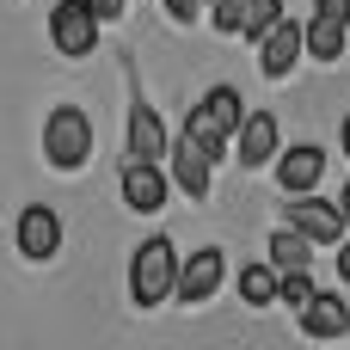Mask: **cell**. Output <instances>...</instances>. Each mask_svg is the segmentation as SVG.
I'll return each mask as SVG.
<instances>
[{"instance_id": "cell-2", "label": "cell", "mask_w": 350, "mask_h": 350, "mask_svg": "<svg viewBox=\"0 0 350 350\" xmlns=\"http://www.w3.org/2000/svg\"><path fill=\"white\" fill-rule=\"evenodd\" d=\"M43 160L55 172H80L92 160V117L80 105H55L43 117Z\"/></svg>"}, {"instance_id": "cell-26", "label": "cell", "mask_w": 350, "mask_h": 350, "mask_svg": "<svg viewBox=\"0 0 350 350\" xmlns=\"http://www.w3.org/2000/svg\"><path fill=\"white\" fill-rule=\"evenodd\" d=\"M209 6H215V0H209Z\"/></svg>"}, {"instance_id": "cell-21", "label": "cell", "mask_w": 350, "mask_h": 350, "mask_svg": "<svg viewBox=\"0 0 350 350\" xmlns=\"http://www.w3.org/2000/svg\"><path fill=\"white\" fill-rule=\"evenodd\" d=\"M197 6H203V0H166V18H172V25H191Z\"/></svg>"}, {"instance_id": "cell-18", "label": "cell", "mask_w": 350, "mask_h": 350, "mask_svg": "<svg viewBox=\"0 0 350 350\" xmlns=\"http://www.w3.org/2000/svg\"><path fill=\"white\" fill-rule=\"evenodd\" d=\"M277 18H289V12H283V0H240V37L265 43V31H271Z\"/></svg>"}, {"instance_id": "cell-19", "label": "cell", "mask_w": 350, "mask_h": 350, "mask_svg": "<svg viewBox=\"0 0 350 350\" xmlns=\"http://www.w3.org/2000/svg\"><path fill=\"white\" fill-rule=\"evenodd\" d=\"M320 289H314V277L308 271H283V289H277V301H289V308H308Z\"/></svg>"}, {"instance_id": "cell-11", "label": "cell", "mask_w": 350, "mask_h": 350, "mask_svg": "<svg viewBox=\"0 0 350 350\" xmlns=\"http://www.w3.org/2000/svg\"><path fill=\"white\" fill-rule=\"evenodd\" d=\"M221 283H228V258H221V246H203V252H191V258L178 265V301H209Z\"/></svg>"}, {"instance_id": "cell-12", "label": "cell", "mask_w": 350, "mask_h": 350, "mask_svg": "<svg viewBox=\"0 0 350 350\" xmlns=\"http://www.w3.org/2000/svg\"><path fill=\"white\" fill-rule=\"evenodd\" d=\"M320 178H326V148H314V142H301V148H289V154L277 160V185H283V197L314 191Z\"/></svg>"}, {"instance_id": "cell-7", "label": "cell", "mask_w": 350, "mask_h": 350, "mask_svg": "<svg viewBox=\"0 0 350 350\" xmlns=\"http://www.w3.org/2000/svg\"><path fill=\"white\" fill-rule=\"evenodd\" d=\"M350 37V0H320L314 18H308V55L314 62H338Z\"/></svg>"}, {"instance_id": "cell-3", "label": "cell", "mask_w": 350, "mask_h": 350, "mask_svg": "<svg viewBox=\"0 0 350 350\" xmlns=\"http://www.w3.org/2000/svg\"><path fill=\"white\" fill-rule=\"evenodd\" d=\"M240 105H246V98H240L234 86H209V92H203V98L191 105L185 129H191L197 142H209V148L221 154V148H228V142L240 135V123H246V111H240Z\"/></svg>"}, {"instance_id": "cell-5", "label": "cell", "mask_w": 350, "mask_h": 350, "mask_svg": "<svg viewBox=\"0 0 350 350\" xmlns=\"http://www.w3.org/2000/svg\"><path fill=\"white\" fill-rule=\"evenodd\" d=\"M308 55V25H295V18H277L271 31H265V43H258V74L265 80H289V68Z\"/></svg>"}, {"instance_id": "cell-8", "label": "cell", "mask_w": 350, "mask_h": 350, "mask_svg": "<svg viewBox=\"0 0 350 350\" xmlns=\"http://www.w3.org/2000/svg\"><path fill=\"white\" fill-rule=\"evenodd\" d=\"M12 240H18V252H25L31 265H43V258H55V252H62V215H55L49 203H31V209L18 215Z\"/></svg>"}, {"instance_id": "cell-16", "label": "cell", "mask_w": 350, "mask_h": 350, "mask_svg": "<svg viewBox=\"0 0 350 350\" xmlns=\"http://www.w3.org/2000/svg\"><path fill=\"white\" fill-rule=\"evenodd\" d=\"M314 246H320V240L289 221V228L271 234V265H277V271H308V265H314Z\"/></svg>"}, {"instance_id": "cell-6", "label": "cell", "mask_w": 350, "mask_h": 350, "mask_svg": "<svg viewBox=\"0 0 350 350\" xmlns=\"http://www.w3.org/2000/svg\"><path fill=\"white\" fill-rule=\"evenodd\" d=\"M209 166H215V148L209 142H197L191 129L172 142V185L191 197V203H203L209 197Z\"/></svg>"}, {"instance_id": "cell-10", "label": "cell", "mask_w": 350, "mask_h": 350, "mask_svg": "<svg viewBox=\"0 0 350 350\" xmlns=\"http://www.w3.org/2000/svg\"><path fill=\"white\" fill-rule=\"evenodd\" d=\"M166 191H172V178L160 172V160H129V166H123V203H129L135 215L166 209Z\"/></svg>"}, {"instance_id": "cell-22", "label": "cell", "mask_w": 350, "mask_h": 350, "mask_svg": "<svg viewBox=\"0 0 350 350\" xmlns=\"http://www.w3.org/2000/svg\"><path fill=\"white\" fill-rule=\"evenodd\" d=\"M123 6H129V0H92V12H98V18H117Z\"/></svg>"}, {"instance_id": "cell-9", "label": "cell", "mask_w": 350, "mask_h": 350, "mask_svg": "<svg viewBox=\"0 0 350 350\" xmlns=\"http://www.w3.org/2000/svg\"><path fill=\"white\" fill-rule=\"evenodd\" d=\"M289 221H295L301 234H314L320 246H338V240H345V228H350L345 203H320L314 191H295V203H289Z\"/></svg>"}, {"instance_id": "cell-25", "label": "cell", "mask_w": 350, "mask_h": 350, "mask_svg": "<svg viewBox=\"0 0 350 350\" xmlns=\"http://www.w3.org/2000/svg\"><path fill=\"white\" fill-rule=\"evenodd\" d=\"M338 203H345V215H350V185H345V191H338Z\"/></svg>"}, {"instance_id": "cell-17", "label": "cell", "mask_w": 350, "mask_h": 350, "mask_svg": "<svg viewBox=\"0 0 350 350\" xmlns=\"http://www.w3.org/2000/svg\"><path fill=\"white\" fill-rule=\"evenodd\" d=\"M277 289H283V271H277V265H246V271H240V301L271 308V301H277Z\"/></svg>"}, {"instance_id": "cell-23", "label": "cell", "mask_w": 350, "mask_h": 350, "mask_svg": "<svg viewBox=\"0 0 350 350\" xmlns=\"http://www.w3.org/2000/svg\"><path fill=\"white\" fill-rule=\"evenodd\" d=\"M338 277L350 283V240H338Z\"/></svg>"}, {"instance_id": "cell-20", "label": "cell", "mask_w": 350, "mask_h": 350, "mask_svg": "<svg viewBox=\"0 0 350 350\" xmlns=\"http://www.w3.org/2000/svg\"><path fill=\"white\" fill-rule=\"evenodd\" d=\"M215 31L221 37H240V0H215Z\"/></svg>"}, {"instance_id": "cell-1", "label": "cell", "mask_w": 350, "mask_h": 350, "mask_svg": "<svg viewBox=\"0 0 350 350\" xmlns=\"http://www.w3.org/2000/svg\"><path fill=\"white\" fill-rule=\"evenodd\" d=\"M178 246L166 240V234H154V240H142L135 246V258H129V301L135 308H160L166 295H178Z\"/></svg>"}, {"instance_id": "cell-14", "label": "cell", "mask_w": 350, "mask_h": 350, "mask_svg": "<svg viewBox=\"0 0 350 350\" xmlns=\"http://www.w3.org/2000/svg\"><path fill=\"white\" fill-rule=\"evenodd\" d=\"M172 148H166V123H160V111L154 105H135L129 111V160H166Z\"/></svg>"}, {"instance_id": "cell-24", "label": "cell", "mask_w": 350, "mask_h": 350, "mask_svg": "<svg viewBox=\"0 0 350 350\" xmlns=\"http://www.w3.org/2000/svg\"><path fill=\"white\" fill-rule=\"evenodd\" d=\"M338 142H345V160H350V117H345V129H338Z\"/></svg>"}, {"instance_id": "cell-4", "label": "cell", "mask_w": 350, "mask_h": 350, "mask_svg": "<svg viewBox=\"0 0 350 350\" xmlns=\"http://www.w3.org/2000/svg\"><path fill=\"white\" fill-rule=\"evenodd\" d=\"M98 12H92V0H55V12H49V43H55V55H68V62H80V55H92L98 49Z\"/></svg>"}, {"instance_id": "cell-15", "label": "cell", "mask_w": 350, "mask_h": 350, "mask_svg": "<svg viewBox=\"0 0 350 350\" xmlns=\"http://www.w3.org/2000/svg\"><path fill=\"white\" fill-rule=\"evenodd\" d=\"M301 332H308V338H345V332H350V308L338 301V295L320 289V295L301 308Z\"/></svg>"}, {"instance_id": "cell-13", "label": "cell", "mask_w": 350, "mask_h": 350, "mask_svg": "<svg viewBox=\"0 0 350 350\" xmlns=\"http://www.w3.org/2000/svg\"><path fill=\"white\" fill-rule=\"evenodd\" d=\"M234 142H240V166H246V172L271 166V160H277V117H271V111H252Z\"/></svg>"}]
</instances>
